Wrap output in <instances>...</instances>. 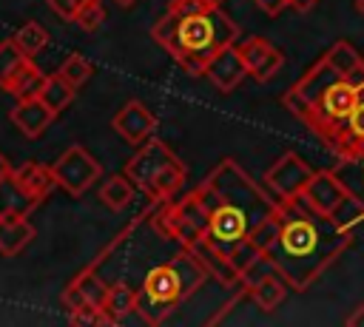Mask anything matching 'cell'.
I'll use <instances>...</instances> for the list:
<instances>
[{
    "instance_id": "38",
    "label": "cell",
    "mask_w": 364,
    "mask_h": 327,
    "mask_svg": "<svg viewBox=\"0 0 364 327\" xmlns=\"http://www.w3.org/2000/svg\"><path fill=\"white\" fill-rule=\"evenodd\" d=\"M344 324H350V327H364V301H358V304L347 313Z\"/></svg>"
},
{
    "instance_id": "7",
    "label": "cell",
    "mask_w": 364,
    "mask_h": 327,
    "mask_svg": "<svg viewBox=\"0 0 364 327\" xmlns=\"http://www.w3.org/2000/svg\"><path fill=\"white\" fill-rule=\"evenodd\" d=\"M171 162H176V154H173L165 142H159V139H145L142 148L128 159L125 176L136 185V191L145 193V188L151 185V179H154L165 165H171Z\"/></svg>"
},
{
    "instance_id": "16",
    "label": "cell",
    "mask_w": 364,
    "mask_h": 327,
    "mask_svg": "<svg viewBox=\"0 0 364 327\" xmlns=\"http://www.w3.org/2000/svg\"><path fill=\"white\" fill-rule=\"evenodd\" d=\"M171 267H173V273H176V279H179L182 299L193 296V293L205 284V279L210 276V273H208V267L199 262V256H196L191 247H182V250L171 259Z\"/></svg>"
},
{
    "instance_id": "31",
    "label": "cell",
    "mask_w": 364,
    "mask_h": 327,
    "mask_svg": "<svg viewBox=\"0 0 364 327\" xmlns=\"http://www.w3.org/2000/svg\"><path fill=\"white\" fill-rule=\"evenodd\" d=\"M74 284L82 290V296H85V301H91V304H97V307H102L105 304V296H108V287L111 284H105L91 267H85L77 279H74Z\"/></svg>"
},
{
    "instance_id": "35",
    "label": "cell",
    "mask_w": 364,
    "mask_h": 327,
    "mask_svg": "<svg viewBox=\"0 0 364 327\" xmlns=\"http://www.w3.org/2000/svg\"><path fill=\"white\" fill-rule=\"evenodd\" d=\"M48 3V9L60 17V20H71L74 23V17H77V11H80V6L85 3V0H46Z\"/></svg>"
},
{
    "instance_id": "19",
    "label": "cell",
    "mask_w": 364,
    "mask_h": 327,
    "mask_svg": "<svg viewBox=\"0 0 364 327\" xmlns=\"http://www.w3.org/2000/svg\"><path fill=\"white\" fill-rule=\"evenodd\" d=\"M333 171H336L338 179L344 182L347 193L364 208V148L350 151V154H341V156H338V165H336Z\"/></svg>"
},
{
    "instance_id": "32",
    "label": "cell",
    "mask_w": 364,
    "mask_h": 327,
    "mask_svg": "<svg viewBox=\"0 0 364 327\" xmlns=\"http://www.w3.org/2000/svg\"><path fill=\"white\" fill-rule=\"evenodd\" d=\"M60 74H63L65 80H71V82L80 88V85H85V82L91 80L94 65H91L82 54H68V57L63 60V65H60Z\"/></svg>"
},
{
    "instance_id": "24",
    "label": "cell",
    "mask_w": 364,
    "mask_h": 327,
    "mask_svg": "<svg viewBox=\"0 0 364 327\" xmlns=\"http://www.w3.org/2000/svg\"><path fill=\"white\" fill-rule=\"evenodd\" d=\"M185 173H188V168H185V162H171V165H165L154 179H151V185L145 188V193L151 196V199H171L179 188H182V182H185Z\"/></svg>"
},
{
    "instance_id": "30",
    "label": "cell",
    "mask_w": 364,
    "mask_h": 327,
    "mask_svg": "<svg viewBox=\"0 0 364 327\" xmlns=\"http://www.w3.org/2000/svg\"><path fill=\"white\" fill-rule=\"evenodd\" d=\"M262 256H264V250H262L250 236H245L242 242H236V245L230 247V253H228V259L233 262V267H236L242 276H245V273H247V270H250Z\"/></svg>"
},
{
    "instance_id": "18",
    "label": "cell",
    "mask_w": 364,
    "mask_h": 327,
    "mask_svg": "<svg viewBox=\"0 0 364 327\" xmlns=\"http://www.w3.org/2000/svg\"><path fill=\"white\" fill-rule=\"evenodd\" d=\"M40 202L9 173L0 179V219L3 216H28Z\"/></svg>"
},
{
    "instance_id": "11",
    "label": "cell",
    "mask_w": 364,
    "mask_h": 327,
    "mask_svg": "<svg viewBox=\"0 0 364 327\" xmlns=\"http://www.w3.org/2000/svg\"><path fill=\"white\" fill-rule=\"evenodd\" d=\"M111 125H114V131H117L122 139H128L131 145H142L145 139H151V134H154V128H156V117H154L139 100H128V102L114 114Z\"/></svg>"
},
{
    "instance_id": "4",
    "label": "cell",
    "mask_w": 364,
    "mask_h": 327,
    "mask_svg": "<svg viewBox=\"0 0 364 327\" xmlns=\"http://www.w3.org/2000/svg\"><path fill=\"white\" fill-rule=\"evenodd\" d=\"M154 225H156V230H159L165 239H171V242H176V245H182V247H191L196 239L208 236L210 210L205 208L199 191H191V193H185L182 199L168 202V205L159 210V216H156Z\"/></svg>"
},
{
    "instance_id": "41",
    "label": "cell",
    "mask_w": 364,
    "mask_h": 327,
    "mask_svg": "<svg viewBox=\"0 0 364 327\" xmlns=\"http://www.w3.org/2000/svg\"><path fill=\"white\" fill-rule=\"evenodd\" d=\"M355 11L364 17V0H355Z\"/></svg>"
},
{
    "instance_id": "2",
    "label": "cell",
    "mask_w": 364,
    "mask_h": 327,
    "mask_svg": "<svg viewBox=\"0 0 364 327\" xmlns=\"http://www.w3.org/2000/svg\"><path fill=\"white\" fill-rule=\"evenodd\" d=\"M151 37L188 71V74H205L208 60L236 43L239 26L219 9L210 6L205 11L179 14L173 9H165V14L154 23Z\"/></svg>"
},
{
    "instance_id": "40",
    "label": "cell",
    "mask_w": 364,
    "mask_h": 327,
    "mask_svg": "<svg viewBox=\"0 0 364 327\" xmlns=\"http://www.w3.org/2000/svg\"><path fill=\"white\" fill-rule=\"evenodd\" d=\"M11 171H14V168H11V162H9V159H6V154L0 151V179H3V176H9Z\"/></svg>"
},
{
    "instance_id": "15",
    "label": "cell",
    "mask_w": 364,
    "mask_h": 327,
    "mask_svg": "<svg viewBox=\"0 0 364 327\" xmlns=\"http://www.w3.org/2000/svg\"><path fill=\"white\" fill-rule=\"evenodd\" d=\"M11 176H14L37 202H43L54 188H60V182H57V176H54V168H51V165H43V162H26V165L14 168Z\"/></svg>"
},
{
    "instance_id": "25",
    "label": "cell",
    "mask_w": 364,
    "mask_h": 327,
    "mask_svg": "<svg viewBox=\"0 0 364 327\" xmlns=\"http://www.w3.org/2000/svg\"><path fill=\"white\" fill-rule=\"evenodd\" d=\"M134 193H136V185H134L125 173H119V176H108V179L102 182V188H100V199H102L111 210H122V208H128V202L134 199Z\"/></svg>"
},
{
    "instance_id": "5",
    "label": "cell",
    "mask_w": 364,
    "mask_h": 327,
    "mask_svg": "<svg viewBox=\"0 0 364 327\" xmlns=\"http://www.w3.org/2000/svg\"><path fill=\"white\" fill-rule=\"evenodd\" d=\"M51 168H54V176L60 182V188L71 196H82L102 176V165L82 145H68Z\"/></svg>"
},
{
    "instance_id": "39",
    "label": "cell",
    "mask_w": 364,
    "mask_h": 327,
    "mask_svg": "<svg viewBox=\"0 0 364 327\" xmlns=\"http://www.w3.org/2000/svg\"><path fill=\"white\" fill-rule=\"evenodd\" d=\"M316 3H318V0H287V9H293V11H299V14H307Z\"/></svg>"
},
{
    "instance_id": "26",
    "label": "cell",
    "mask_w": 364,
    "mask_h": 327,
    "mask_svg": "<svg viewBox=\"0 0 364 327\" xmlns=\"http://www.w3.org/2000/svg\"><path fill=\"white\" fill-rule=\"evenodd\" d=\"M43 80H46V77L40 74V68L28 60V63H26V65L11 77V82L6 85V91H9V94H14L17 100L37 97V94H40V88H43Z\"/></svg>"
},
{
    "instance_id": "23",
    "label": "cell",
    "mask_w": 364,
    "mask_h": 327,
    "mask_svg": "<svg viewBox=\"0 0 364 327\" xmlns=\"http://www.w3.org/2000/svg\"><path fill=\"white\" fill-rule=\"evenodd\" d=\"M358 148H364V91H361L358 105L353 108V114H350L347 122L341 125L333 151L341 156V154H350V151H358Z\"/></svg>"
},
{
    "instance_id": "36",
    "label": "cell",
    "mask_w": 364,
    "mask_h": 327,
    "mask_svg": "<svg viewBox=\"0 0 364 327\" xmlns=\"http://www.w3.org/2000/svg\"><path fill=\"white\" fill-rule=\"evenodd\" d=\"M63 304L68 307V313H74V310H80V307H85V304H91V301H85V296H82V290L71 282L65 290H63Z\"/></svg>"
},
{
    "instance_id": "1",
    "label": "cell",
    "mask_w": 364,
    "mask_h": 327,
    "mask_svg": "<svg viewBox=\"0 0 364 327\" xmlns=\"http://www.w3.org/2000/svg\"><path fill=\"white\" fill-rule=\"evenodd\" d=\"M279 239L267 250L293 290H307L353 242V230L316 213L301 199L279 202Z\"/></svg>"
},
{
    "instance_id": "34",
    "label": "cell",
    "mask_w": 364,
    "mask_h": 327,
    "mask_svg": "<svg viewBox=\"0 0 364 327\" xmlns=\"http://www.w3.org/2000/svg\"><path fill=\"white\" fill-rule=\"evenodd\" d=\"M74 23L82 28V31H97L102 23H105V6L100 0H85L74 17Z\"/></svg>"
},
{
    "instance_id": "9",
    "label": "cell",
    "mask_w": 364,
    "mask_h": 327,
    "mask_svg": "<svg viewBox=\"0 0 364 327\" xmlns=\"http://www.w3.org/2000/svg\"><path fill=\"white\" fill-rule=\"evenodd\" d=\"M205 80H210L213 82V88H219V91H233L245 77H250V71H247V65H245V57H242V51H239V45L236 43H230V45H225V48H219L210 60H208V65H205V74H202Z\"/></svg>"
},
{
    "instance_id": "29",
    "label": "cell",
    "mask_w": 364,
    "mask_h": 327,
    "mask_svg": "<svg viewBox=\"0 0 364 327\" xmlns=\"http://www.w3.org/2000/svg\"><path fill=\"white\" fill-rule=\"evenodd\" d=\"M11 40L31 57V54H37L46 43H48V31L40 26V23H34V20H28V23H23L14 34H11Z\"/></svg>"
},
{
    "instance_id": "28",
    "label": "cell",
    "mask_w": 364,
    "mask_h": 327,
    "mask_svg": "<svg viewBox=\"0 0 364 327\" xmlns=\"http://www.w3.org/2000/svg\"><path fill=\"white\" fill-rule=\"evenodd\" d=\"M324 57L330 60V65H333V68H336L341 77H347L353 68H358V65L364 63V60H361V54H358V51H355V48H353L347 40L333 43V45H330V51H327Z\"/></svg>"
},
{
    "instance_id": "8",
    "label": "cell",
    "mask_w": 364,
    "mask_h": 327,
    "mask_svg": "<svg viewBox=\"0 0 364 327\" xmlns=\"http://www.w3.org/2000/svg\"><path fill=\"white\" fill-rule=\"evenodd\" d=\"M347 196H350V193H347V188H344V182L338 179L336 171H316L299 199H301L307 208H313L316 213L333 219L336 210L344 205Z\"/></svg>"
},
{
    "instance_id": "33",
    "label": "cell",
    "mask_w": 364,
    "mask_h": 327,
    "mask_svg": "<svg viewBox=\"0 0 364 327\" xmlns=\"http://www.w3.org/2000/svg\"><path fill=\"white\" fill-rule=\"evenodd\" d=\"M279 227H282V219H279V210H276L273 216H267L264 222H259L247 236H250V239H253V242L267 253V250L273 247V242L279 239Z\"/></svg>"
},
{
    "instance_id": "13",
    "label": "cell",
    "mask_w": 364,
    "mask_h": 327,
    "mask_svg": "<svg viewBox=\"0 0 364 327\" xmlns=\"http://www.w3.org/2000/svg\"><path fill=\"white\" fill-rule=\"evenodd\" d=\"M191 250L199 256V262L208 267V273L219 282V284H225V287H233V290H242L245 287V282H242V273L233 267V262L228 259V253L225 250H219L208 236H202V239H196L193 245H191Z\"/></svg>"
},
{
    "instance_id": "12",
    "label": "cell",
    "mask_w": 364,
    "mask_h": 327,
    "mask_svg": "<svg viewBox=\"0 0 364 327\" xmlns=\"http://www.w3.org/2000/svg\"><path fill=\"white\" fill-rule=\"evenodd\" d=\"M54 117H57V114H54L40 97L17 100V105L9 111L11 125H14L26 139H37V136H43V134L51 128Z\"/></svg>"
},
{
    "instance_id": "42",
    "label": "cell",
    "mask_w": 364,
    "mask_h": 327,
    "mask_svg": "<svg viewBox=\"0 0 364 327\" xmlns=\"http://www.w3.org/2000/svg\"><path fill=\"white\" fill-rule=\"evenodd\" d=\"M117 6H131V3H136V0H114Z\"/></svg>"
},
{
    "instance_id": "43",
    "label": "cell",
    "mask_w": 364,
    "mask_h": 327,
    "mask_svg": "<svg viewBox=\"0 0 364 327\" xmlns=\"http://www.w3.org/2000/svg\"><path fill=\"white\" fill-rule=\"evenodd\" d=\"M205 3H208V6H222L225 0H205Z\"/></svg>"
},
{
    "instance_id": "14",
    "label": "cell",
    "mask_w": 364,
    "mask_h": 327,
    "mask_svg": "<svg viewBox=\"0 0 364 327\" xmlns=\"http://www.w3.org/2000/svg\"><path fill=\"white\" fill-rule=\"evenodd\" d=\"M139 296L148 299V301H154V304H162V307H171V310H173V304L182 301V287H179V279H176L173 267H171V264L154 267V270L145 276Z\"/></svg>"
},
{
    "instance_id": "22",
    "label": "cell",
    "mask_w": 364,
    "mask_h": 327,
    "mask_svg": "<svg viewBox=\"0 0 364 327\" xmlns=\"http://www.w3.org/2000/svg\"><path fill=\"white\" fill-rule=\"evenodd\" d=\"M74 94H77V85L71 82V80H65L60 71L57 74H48L46 80H43V88H40V100L54 111V114H60V111H65L71 102H74Z\"/></svg>"
},
{
    "instance_id": "3",
    "label": "cell",
    "mask_w": 364,
    "mask_h": 327,
    "mask_svg": "<svg viewBox=\"0 0 364 327\" xmlns=\"http://www.w3.org/2000/svg\"><path fill=\"white\" fill-rule=\"evenodd\" d=\"M196 191L208 210L213 208L239 210L250 219L253 227L279 210L276 196L270 191H262L236 159H222Z\"/></svg>"
},
{
    "instance_id": "37",
    "label": "cell",
    "mask_w": 364,
    "mask_h": 327,
    "mask_svg": "<svg viewBox=\"0 0 364 327\" xmlns=\"http://www.w3.org/2000/svg\"><path fill=\"white\" fill-rule=\"evenodd\" d=\"M267 17H276V14H282L284 9H287V0H253Z\"/></svg>"
},
{
    "instance_id": "10",
    "label": "cell",
    "mask_w": 364,
    "mask_h": 327,
    "mask_svg": "<svg viewBox=\"0 0 364 327\" xmlns=\"http://www.w3.org/2000/svg\"><path fill=\"white\" fill-rule=\"evenodd\" d=\"M239 51H242L245 65L256 82H267L284 65V51L276 48L273 43H267L264 37H247L245 43H239Z\"/></svg>"
},
{
    "instance_id": "27",
    "label": "cell",
    "mask_w": 364,
    "mask_h": 327,
    "mask_svg": "<svg viewBox=\"0 0 364 327\" xmlns=\"http://www.w3.org/2000/svg\"><path fill=\"white\" fill-rule=\"evenodd\" d=\"M26 63H28V54H26L11 37L0 43V88H3V91H6V85L11 82V77H14Z\"/></svg>"
},
{
    "instance_id": "20",
    "label": "cell",
    "mask_w": 364,
    "mask_h": 327,
    "mask_svg": "<svg viewBox=\"0 0 364 327\" xmlns=\"http://www.w3.org/2000/svg\"><path fill=\"white\" fill-rule=\"evenodd\" d=\"M34 239V225L26 216H3L0 219V253L17 256Z\"/></svg>"
},
{
    "instance_id": "6",
    "label": "cell",
    "mask_w": 364,
    "mask_h": 327,
    "mask_svg": "<svg viewBox=\"0 0 364 327\" xmlns=\"http://www.w3.org/2000/svg\"><path fill=\"white\" fill-rule=\"evenodd\" d=\"M313 173L316 171L299 154L287 151L264 171V188L276 196V202H290V199H299L304 193Z\"/></svg>"
},
{
    "instance_id": "21",
    "label": "cell",
    "mask_w": 364,
    "mask_h": 327,
    "mask_svg": "<svg viewBox=\"0 0 364 327\" xmlns=\"http://www.w3.org/2000/svg\"><path fill=\"white\" fill-rule=\"evenodd\" d=\"M136 301H139V290H134L128 282H114V284L108 287V296H105L102 310H105L108 321L117 324V321H122L128 313L136 310Z\"/></svg>"
},
{
    "instance_id": "17",
    "label": "cell",
    "mask_w": 364,
    "mask_h": 327,
    "mask_svg": "<svg viewBox=\"0 0 364 327\" xmlns=\"http://www.w3.org/2000/svg\"><path fill=\"white\" fill-rule=\"evenodd\" d=\"M287 290H290V284H287V279H284L282 273H267V276H262L259 282L247 284V296H250V299L256 301V307L264 310V313H273V310L284 301Z\"/></svg>"
}]
</instances>
